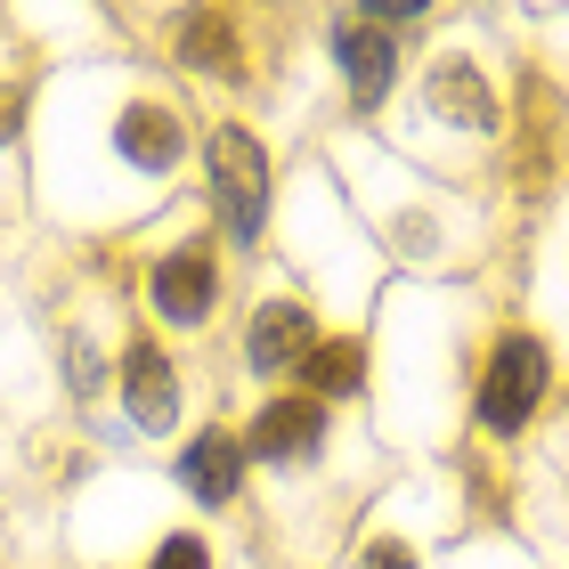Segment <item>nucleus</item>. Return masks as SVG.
<instances>
[{
  "instance_id": "f257e3e1",
  "label": "nucleus",
  "mask_w": 569,
  "mask_h": 569,
  "mask_svg": "<svg viewBox=\"0 0 569 569\" xmlns=\"http://www.w3.org/2000/svg\"><path fill=\"white\" fill-rule=\"evenodd\" d=\"M203 163H212V203H220V220L237 228V244L261 237V220H269V163H261V139L237 131V122H220L212 139H203Z\"/></svg>"
},
{
  "instance_id": "f03ea898",
  "label": "nucleus",
  "mask_w": 569,
  "mask_h": 569,
  "mask_svg": "<svg viewBox=\"0 0 569 569\" xmlns=\"http://www.w3.org/2000/svg\"><path fill=\"white\" fill-rule=\"evenodd\" d=\"M546 382H553L546 342H529V333H505V342L488 350V367H480V423L497 431V439H512V431L537 416Z\"/></svg>"
},
{
  "instance_id": "7ed1b4c3",
  "label": "nucleus",
  "mask_w": 569,
  "mask_h": 569,
  "mask_svg": "<svg viewBox=\"0 0 569 569\" xmlns=\"http://www.w3.org/2000/svg\"><path fill=\"white\" fill-rule=\"evenodd\" d=\"M212 293H220L212 244H179V252H163V261H154V277H147L154 318H171V326H203V318H212Z\"/></svg>"
},
{
  "instance_id": "20e7f679",
  "label": "nucleus",
  "mask_w": 569,
  "mask_h": 569,
  "mask_svg": "<svg viewBox=\"0 0 569 569\" xmlns=\"http://www.w3.org/2000/svg\"><path fill=\"white\" fill-rule=\"evenodd\" d=\"M333 58H342V73H350V107H358V114L391 98L399 49H391V33H382L375 17H342V24H333Z\"/></svg>"
},
{
  "instance_id": "39448f33",
  "label": "nucleus",
  "mask_w": 569,
  "mask_h": 569,
  "mask_svg": "<svg viewBox=\"0 0 569 569\" xmlns=\"http://www.w3.org/2000/svg\"><path fill=\"white\" fill-rule=\"evenodd\" d=\"M423 114L431 122H456V131H497V90L480 82L472 58H439L431 82H423Z\"/></svg>"
},
{
  "instance_id": "423d86ee",
  "label": "nucleus",
  "mask_w": 569,
  "mask_h": 569,
  "mask_svg": "<svg viewBox=\"0 0 569 569\" xmlns=\"http://www.w3.org/2000/svg\"><path fill=\"white\" fill-rule=\"evenodd\" d=\"M179 488H188L196 505H237V488H244V448L228 431H203L179 448Z\"/></svg>"
},
{
  "instance_id": "0eeeda50",
  "label": "nucleus",
  "mask_w": 569,
  "mask_h": 569,
  "mask_svg": "<svg viewBox=\"0 0 569 569\" xmlns=\"http://www.w3.org/2000/svg\"><path fill=\"white\" fill-rule=\"evenodd\" d=\"M122 407H131L139 431H171V416H179V375H171V358L154 350V342H139L131 358H122Z\"/></svg>"
},
{
  "instance_id": "6e6552de",
  "label": "nucleus",
  "mask_w": 569,
  "mask_h": 569,
  "mask_svg": "<svg viewBox=\"0 0 569 569\" xmlns=\"http://www.w3.org/2000/svg\"><path fill=\"white\" fill-rule=\"evenodd\" d=\"M309 350H318V333H309V309L301 301H269L261 318H252V342H244L252 375H284V367H301Z\"/></svg>"
},
{
  "instance_id": "1a4fd4ad",
  "label": "nucleus",
  "mask_w": 569,
  "mask_h": 569,
  "mask_svg": "<svg viewBox=\"0 0 569 569\" xmlns=\"http://www.w3.org/2000/svg\"><path fill=\"white\" fill-rule=\"evenodd\" d=\"M318 439H326V407L318 399H277V407H261V423H252L244 448L269 456V463H293V456H318Z\"/></svg>"
},
{
  "instance_id": "9d476101",
  "label": "nucleus",
  "mask_w": 569,
  "mask_h": 569,
  "mask_svg": "<svg viewBox=\"0 0 569 569\" xmlns=\"http://www.w3.org/2000/svg\"><path fill=\"white\" fill-rule=\"evenodd\" d=\"M114 147H122V163H139V171H171L179 154H188V131H179L171 107H131L114 122Z\"/></svg>"
},
{
  "instance_id": "9b49d317",
  "label": "nucleus",
  "mask_w": 569,
  "mask_h": 569,
  "mask_svg": "<svg viewBox=\"0 0 569 569\" xmlns=\"http://www.w3.org/2000/svg\"><path fill=\"white\" fill-rule=\"evenodd\" d=\"M301 382H309V391H326V399L367 391V342H318L301 358Z\"/></svg>"
},
{
  "instance_id": "f8f14e48",
  "label": "nucleus",
  "mask_w": 569,
  "mask_h": 569,
  "mask_svg": "<svg viewBox=\"0 0 569 569\" xmlns=\"http://www.w3.org/2000/svg\"><path fill=\"white\" fill-rule=\"evenodd\" d=\"M179 49H188V66H203V73L237 66V33H228V17H188V24H179Z\"/></svg>"
},
{
  "instance_id": "ddd939ff",
  "label": "nucleus",
  "mask_w": 569,
  "mask_h": 569,
  "mask_svg": "<svg viewBox=\"0 0 569 569\" xmlns=\"http://www.w3.org/2000/svg\"><path fill=\"white\" fill-rule=\"evenodd\" d=\"M147 569H212V553H203V537H163L147 553Z\"/></svg>"
},
{
  "instance_id": "4468645a",
  "label": "nucleus",
  "mask_w": 569,
  "mask_h": 569,
  "mask_svg": "<svg viewBox=\"0 0 569 569\" xmlns=\"http://www.w3.org/2000/svg\"><path fill=\"white\" fill-rule=\"evenodd\" d=\"M358 569H416V553H407L399 537H375V546L358 553Z\"/></svg>"
},
{
  "instance_id": "2eb2a0df",
  "label": "nucleus",
  "mask_w": 569,
  "mask_h": 569,
  "mask_svg": "<svg viewBox=\"0 0 569 569\" xmlns=\"http://www.w3.org/2000/svg\"><path fill=\"white\" fill-rule=\"evenodd\" d=\"M17 114H24V90L0 82V139H17Z\"/></svg>"
}]
</instances>
